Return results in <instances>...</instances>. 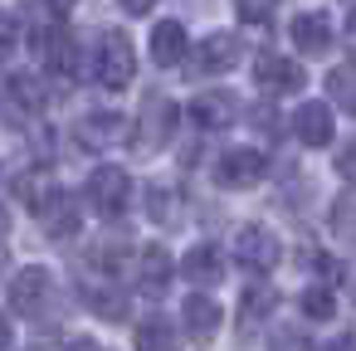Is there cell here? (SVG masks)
Here are the masks:
<instances>
[{
    "instance_id": "6da1fadb",
    "label": "cell",
    "mask_w": 356,
    "mask_h": 351,
    "mask_svg": "<svg viewBox=\"0 0 356 351\" xmlns=\"http://www.w3.org/2000/svg\"><path fill=\"white\" fill-rule=\"evenodd\" d=\"M176 103L171 98H147L142 103V117H137V132H132V142H137V152H161L171 137H176Z\"/></svg>"
},
{
    "instance_id": "7a4b0ae2",
    "label": "cell",
    "mask_w": 356,
    "mask_h": 351,
    "mask_svg": "<svg viewBox=\"0 0 356 351\" xmlns=\"http://www.w3.org/2000/svg\"><path fill=\"white\" fill-rule=\"evenodd\" d=\"M88 200H93V210H98L103 220L122 215L127 200H132V176H127L122 166H98L93 181H88Z\"/></svg>"
},
{
    "instance_id": "3957f363",
    "label": "cell",
    "mask_w": 356,
    "mask_h": 351,
    "mask_svg": "<svg viewBox=\"0 0 356 351\" xmlns=\"http://www.w3.org/2000/svg\"><path fill=\"white\" fill-rule=\"evenodd\" d=\"M137 74V59H132V40L122 30H108L103 44H98V79L108 88H127Z\"/></svg>"
},
{
    "instance_id": "277c9868",
    "label": "cell",
    "mask_w": 356,
    "mask_h": 351,
    "mask_svg": "<svg viewBox=\"0 0 356 351\" xmlns=\"http://www.w3.org/2000/svg\"><path fill=\"white\" fill-rule=\"evenodd\" d=\"M278 234L268 229V225H244L239 234H234V259L244 263V268H254V273H264V268H273L278 263Z\"/></svg>"
},
{
    "instance_id": "5b68a950",
    "label": "cell",
    "mask_w": 356,
    "mask_h": 351,
    "mask_svg": "<svg viewBox=\"0 0 356 351\" xmlns=\"http://www.w3.org/2000/svg\"><path fill=\"white\" fill-rule=\"evenodd\" d=\"M264 171H268V161H264L259 147H234V152L220 156V186H229V190H249V186H259Z\"/></svg>"
},
{
    "instance_id": "8992f818",
    "label": "cell",
    "mask_w": 356,
    "mask_h": 351,
    "mask_svg": "<svg viewBox=\"0 0 356 351\" xmlns=\"http://www.w3.org/2000/svg\"><path fill=\"white\" fill-rule=\"evenodd\" d=\"M127 132H132V127H127L118 113H88V117L74 122V137H79L83 152H103V147H113V142L127 137Z\"/></svg>"
},
{
    "instance_id": "52a82bcc",
    "label": "cell",
    "mask_w": 356,
    "mask_h": 351,
    "mask_svg": "<svg viewBox=\"0 0 356 351\" xmlns=\"http://www.w3.org/2000/svg\"><path fill=\"white\" fill-rule=\"evenodd\" d=\"M239 54H244V49H239V40H234V35H205V40L195 44L191 64H195V74H225Z\"/></svg>"
},
{
    "instance_id": "ba28073f",
    "label": "cell",
    "mask_w": 356,
    "mask_h": 351,
    "mask_svg": "<svg viewBox=\"0 0 356 351\" xmlns=\"http://www.w3.org/2000/svg\"><path fill=\"white\" fill-rule=\"evenodd\" d=\"M186 54H191V44H186L181 20H161V25H152V64H156V69H176Z\"/></svg>"
},
{
    "instance_id": "9c48e42d",
    "label": "cell",
    "mask_w": 356,
    "mask_h": 351,
    "mask_svg": "<svg viewBox=\"0 0 356 351\" xmlns=\"http://www.w3.org/2000/svg\"><path fill=\"white\" fill-rule=\"evenodd\" d=\"M254 79H259V88H264V93H298L307 74H302L293 59L264 54V59H259V69H254Z\"/></svg>"
},
{
    "instance_id": "30bf717a",
    "label": "cell",
    "mask_w": 356,
    "mask_h": 351,
    "mask_svg": "<svg viewBox=\"0 0 356 351\" xmlns=\"http://www.w3.org/2000/svg\"><path fill=\"white\" fill-rule=\"evenodd\" d=\"M293 44H298L307 59L327 54V49H332V20H327L322 10H307V15H298V20H293Z\"/></svg>"
},
{
    "instance_id": "8fae6325",
    "label": "cell",
    "mask_w": 356,
    "mask_h": 351,
    "mask_svg": "<svg viewBox=\"0 0 356 351\" xmlns=\"http://www.w3.org/2000/svg\"><path fill=\"white\" fill-rule=\"evenodd\" d=\"M44 297H49V273H44V268L15 273V283H10V307H15V312L35 317V312L44 307Z\"/></svg>"
},
{
    "instance_id": "7c38bea8",
    "label": "cell",
    "mask_w": 356,
    "mask_h": 351,
    "mask_svg": "<svg viewBox=\"0 0 356 351\" xmlns=\"http://www.w3.org/2000/svg\"><path fill=\"white\" fill-rule=\"evenodd\" d=\"M191 117L200 127H229L239 117V103H234V93H200V98H191Z\"/></svg>"
},
{
    "instance_id": "4fadbf2b",
    "label": "cell",
    "mask_w": 356,
    "mask_h": 351,
    "mask_svg": "<svg viewBox=\"0 0 356 351\" xmlns=\"http://www.w3.org/2000/svg\"><path fill=\"white\" fill-rule=\"evenodd\" d=\"M186 278L191 283H200V288H215L220 278H225V254L215 249V244H195L191 254H186Z\"/></svg>"
},
{
    "instance_id": "5bb4252c",
    "label": "cell",
    "mask_w": 356,
    "mask_h": 351,
    "mask_svg": "<svg viewBox=\"0 0 356 351\" xmlns=\"http://www.w3.org/2000/svg\"><path fill=\"white\" fill-rule=\"evenodd\" d=\"M181 322H186V332H191V336H210V332L225 322V312H220V302H215V297L191 293V297L181 302Z\"/></svg>"
},
{
    "instance_id": "9a60e30c",
    "label": "cell",
    "mask_w": 356,
    "mask_h": 351,
    "mask_svg": "<svg viewBox=\"0 0 356 351\" xmlns=\"http://www.w3.org/2000/svg\"><path fill=\"white\" fill-rule=\"evenodd\" d=\"M293 127H298V137L307 147H327L332 142V108L327 103H302L298 117H293Z\"/></svg>"
},
{
    "instance_id": "2e32d148",
    "label": "cell",
    "mask_w": 356,
    "mask_h": 351,
    "mask_svg": "<svg viewBox=\"0 0 356 351\" xmlns=\"http://www.w3.org/2000/svg\"><path fill=\"white\" fill-rule=\"evenodd\" d=\"M40 220H44V234H49V239H69V234H79V205H74L64 190L40 210Z\"/></svg>"
},
{
    "instance_id": "e0dca14e",
    "label": "cell",
    "mask_w": 356,
    "mask_h": 351,
    "mask_svg": "<svg viewBox=\"0 0 356 351\" xmlns=\"http://www.w3.org/2000/svg\"><path fill=\"white\" fill-rule=\"evenodd\" d=\"M273 307H278V293H273L268 283H254V288L244 293V302H239V327L254 332L264 317H273Z\"/></svg>"
},
{
    "instance_id": "ac0fdd59",
    "label": "cell",
    "mask_w": 356,
    "mask_h": 351,
    "mask_svg": "<svg viewBox=\"0 0 356 351\" xmlns=\"http://www.w3.org/2000/svg\"><path fill=\"white\" fill-rule=\"evenodd\" d=\"M15 195H20V205H30V210L40 215L59 190H54V176H49V171H25V176L15 181Z\"/></svg>"
},
{
    "instance_id": "d6986e66",
    "label": "cell",
    "mask_w": 356,
    "mask_h": 351,
    "mask_svg": "<svg viewBox=\"0 0 356 351\" xmlns=\"http://www.w3.org/2000/svg\"><path fill=\"white\" fill-rule=\"evenodd\" d=\"M137 351H181L176 346V327L166 317H152L137 327Z\"/></svg>"
},
{
    "instance_id": "ffe728a7",
    "label": "cell",
    "mask_w": 356,
    "mask_h": 351,
    "mask_svg": "<svg viewBox=\"0 0 356 351\" xmlns=\"http://www.w3.org/2000/svg\"><path fill=\"white\" fill-rule=\"evenodd\" d=\"M166 278H171V254H166L161 244H152V249L142 254V288H147V293H161Z\"/></svg>"
},
{
    "instance_id": "44dd1931",
    "label": "cell",
    "mask_w": 356,
    "mask_h": 351,
    "mask_svg": "<svg viewBox=\"0 0 356 351\" xmlns=\"http://www.w3.org/2000/svg\"><path fill=\"white\" fill-rule=\"evenodd\" d=\"M332 234L346 249H356V195H337L332 200Z\"/></svg>"
},
{
    "instance_id": "7402d4cb",
    "label": "cell",
    "mask_w": 356,
    "mask_h": 351,
    "mask_svg": "<svg viewBox=\"0 0 356 351\" xmlns=\"http://www.w3.org/2000/svg\"><path fill=\"white\" fill-rule=\"evenodd\" d=\"M327 98L356 117V69H332L327 74Z\"/></svg>"
},
{
    "instance_id": "603a6c76",
    "label": "cell",
    "mask_w": 356,
    "mask_h": 351,
    "mask_svg": "<svg viewBox=\"0 0 356 351\" xmlns=\"http://www.w3.org/2000/svg\"><path fill=\"white\" fill-rule=\"evenodd\" d=\"M298 307H302V317H312V322H327V317L337 312V302H332V293H327V288H302Z\"/></svg>"
},
{
    "instance_id": "cb8c5ba5",
    "label": "cell",
    "mask_w": 356,
    "mask_h": 351,
    "mask_svg": "<svg viewBox=\"0 0 356 351\" xmlns=\"http://www.w3.org/2000/svg\"><path fill=\"white\" fill-rule=\"evenodd\" d=\"M273 10H278V0H234V15H239L244 25H264Z\"/></svg>"
},
{
    "instance_id": "d4e9b609",
    "label": "cell",
    "mask_w": 356,
    "mask_h": 351,
    "mask_svg": "<svg viewBox=\"0 0 356 351\" xmlns=\"http://www.w3.org/2000/svg\"><path fill=\"white\" fill-rule=\"evenodd\" d=\"M10 93H15L25 108H40V98H44V93H40V83H35L30 74H15V79H10Z\"/></svg>"
},
{
    "instance_id": "484cf974",
    "label": "cell",
    "mask_w": 356,
    "mask_h": 351,
    "mask_svg": "<svg viewBox=\"0 0 356 351\" xmlns=\"http://www.w3.org/2000/svg\"><path fill=\"white\" fill-rule=\"evenodd\" d=\"M10 54H15V20L0 10V64H6Z\"/></svg>"
},
{
    "instance_id": "4316f807",
    "label": "cell",
    "mask_w": 356,
    "mask_h": 351,
    "mask_svg": "<svg viewBox=\"0 0 356 351\" xmlns=\"http://www.w3.org/2000/svg\"><path fill=\"white\" fill-rule=\"evenodd\" d=\"M337 171L346 176V186H356V142H346V147L337 152Z\"/></svg>"
},
{
    "instance_id": "83f0119b",
    "label": "cell",
    "mask_w": 356,
    "mask_h": 351,
    "mask_svg": "<svg viewBox=\"0 0 356 351\" xmlns=\"http://www.w3.org/2000/svg\"><path fill=\"white\" fill-rule=\"evenodd\" d=\"M317 351H356V336H351V332H341V336H327V341H317Z\"/></svg>"
},
{
    "instance_id": "f1b7e54d",
    "label": "cell",
    "mask_w": 356,
    "mask_h": 351,
    "mask_svg": "<svg viewBox=\"0 0 356 351\" xmlns=\"http://www.w3.org/2000/svg\"><path fill=\"white\" fill-rule=\"evenodd\" d=\"M118 6H122L127 15H152V6H156V0H118Z\"/></svg>"
},
{
    "instance_id": "f546056e",
    "label": "cell",
    "mask_w": 356,
    "mask_h": 351,
    "mask_svg": "<svg viewBox=\"0 0 356 351\" xmlns=\"http://www.w3.org/2000/svg\"><path fill=\"white\" fill-rule=\"evenodd\" d=\"M69 351H98V346H93V336H74V346H69Z\"/></svg>"
},
{
    "instance_id": "4dcf8cb0",
    "label": "cell",
    "mask_w": 356,
    "mask_h": 351,
    "mask_svg": "<svg viewBox=\"0 0 356 351\" xmlns=\"http://www.w3.org/2000/svg\"><path fill=\"white\" fill-rule=\"evenodd\" d=\"M6 346H10V322L0 317V351H6Z\"/></svg>"
},
{
    "instance_id": "1f68e13d",
    "label": "cell",
    "mask_w": 356,
    "mask_h": 351,
    "mask_svg": "<svg viewBox=\"0 0 356 351\" xmlns=\"http://www.w3.org/2000/svg\"><path fill=\"white\" fill-rule=\"evenodd\" d=\"M49 6H54V10L64 15V10H74V6H79V0H49Z\"/></svg>"
},
{
    "instance_id": "d6a6232c",
    "label": "cell",
    "mask_w": 356,
    "mask_h": 351,
    "mask_svg": "<svg viewBox=\"0 0 356 351\" xmlns=\"http://www.w3.org/2000/svg\"><path fill=\"white\" fill-rule=\"evenodd\" d=\"M346 44L356 49V15H351V25H346Z\"/></svg>"
},
{
    "instance_id": "836d02e7",
    "label": "cell",
    "mask_w": 356,
    "mask_h": 351,
    "mask_svg": "<svg viewBox=\"0 0 356 351\" xmlns=\"http://www.w3.org/2000/svg\"><path fill=\"white\" fill-rule=\"evenodd\" d=\"M0 234H6V210H0Z\"/></svg>"
},
{
    "instance_id": "e575fe53",
    "label": "cell",
    "mask_w": 356,
    "mask_h": 351,
    "mask_svg": "<svg viewBox=\"0 0 356 351\" xmlns=\"http://www.w3.org/2000/svg\"><path fill=\"white\" fill-rule=\"evenodd\" d=\"M0 263H6V254H0Z\"/></svg>"
}]
</instances>
